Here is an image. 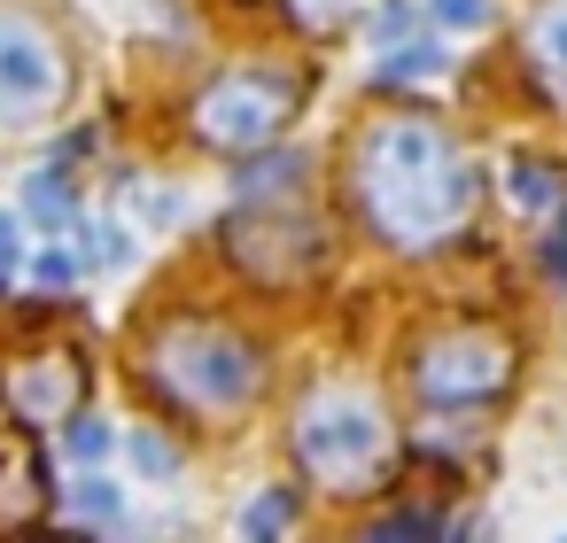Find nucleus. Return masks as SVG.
Returning a JSON list of instances; mask_svg holds the SVG:
<instances>
[{
    "label": "nucleus",
    "instance_id": "f3484780",
    "mask_svg": "<svg viewBox=\"0 0 567 543\" xmlns=\"http://www.w3.org/2000/svg\"><path fill=\"white\" fill-rule=\"evenodd\" d=\"M79 249H86V264H102V272L133 264V241H125L117 226H102V218H86V226H79Z\"/></svg>",
    "mask_w": 567,
    "mask_h": 543
},
{
    "label": "nucleus",
    "instance_id": "5701e85b",
    "mask_svg": "<svg viewBox=\"0 0 567 543\" xmlns=\"http://www.w3.org/2000/svg\"><path fill=\"white\" fill-rule=\"evenodd\" d=\"M32 280H40L48 295H71V280H79V257H71V249H48V257L32 264Z\"/></svg>",
    "mask_w": 567,
    "mask_h": 543
},
{
    "label": "nucleus",
    "instance_id": "20e7f679",
    "mask_svg": "<svg viewBox=\"0 0 567 543\" xmlns=\"http://www.w3.org/2000/svg\"><path fill=\"white\" fill-rule=\"evenodd\" d=\"M296 109H303V79L296 71H280V63H234V71H218L195 94L187 133L203 148H218V156H249V148L280 140Z\"/></svg>",
    "mask_w": 567,
    "mask_h": 543
},
{
    "label": "nucleus",
    "instance_id": "ddd939ff",
    "mask_svg": "<svg viewBox=\"0 0 567 543\" xmlns=\"http://www.w3.org/2000/svg\"><path fill=\"white\" fill-rule=\"evenodd\" d=\"M71 512H79L86 528H125V497H117V481H102V473H79V481H71Z\"/></svg>",
    "mask_w": 567,
    "mask_h": 543
},
{
    "label": "nucleus",
    "instance_id": "2eb2a0df",
    "mask_svg": "<svg viewBox=\"0 0 567 543\" xmlns=\"http://www.w3.org/2000/svg\"><path fill=\"white\" fill-rule=\"evenodd\" d=\"M435 71H451V55H443L435 40H420V48H389L373 79H381V86H412V79H435Z\"/></svg>",
    "mask_w": 567,
    "mask_h": 543
},
{
    "label": "nucleus",
    "instance_id": "39448f33",
    "mask_svg": "<svg viewBox=\"0 0 567 543\" xmlns=\"http://www.w3.org/2000/svg\"><path fill=\"white\" fill-rule=\"evenodd\" d=\"M520 373V349L505 326H482V319H458V326H435L420 334L412 349V396L427 411H482L489 396H505Z\"/></svg>",
    "mask_w": 567,
    "mask_h": 543
},
{
    "label": "nucleus",
    "instance_id": "0eeeda50",
    "mask_svg": "<svg viewBox=\"0 0 567 543\" xmlns=\"http://www.w3.org/2000/svg\"><path fill=\"white\" fill-rule=\"evenodd\" d=\"M0 411L17 427H55L86 411V357L63 342H32L17 357H0Z\"/></svg>",
    "mask_w": 567,
    "mask_h": 543
},
{
    "label": "nucleus",
    "instance_id": "bb28decb",
    "mask_svg": "<svg viewBox=\"0 0 567 543\" xmlns=\"http://www.w3.org/2000/svg\"><path fill=\"white\" fill-rule=\"evenodd\" d=\"M133 202H141V218H172V210H187V202H179V195H164V187H141Z\"/></svg>",
    "mask_w": 567,
    "mask_h": 543
},
{
    "label": "nucleus",
    "instance_id": "6ab92c4d",
    "mask_svg": "<svg viewBox=\"0 0 567 543\" xmlns=\"http://www.w3.org/2000/svg\"><path fill=\"white\" fill-rule=\"evenodd\" d=\"M288 520H296V497H288V489H265V497L241 512V535H280Z\"/></svg>",
    "mask_w": 567,
    "mask_h": 543
},
{
    "label": "nucleus",
    "instance_id": "a878e982",
    "mask_svg": "<svg viewBox=\"0 0 567 543\" xmlns=\"http://www.w3.org/2000/svg\"><path fill=\"white\" fill-rule=\"evenodd\" d=\"M544 272H551V288H567V210H559V226L544 233Z\"/></svg>",
    "mask_w": 567,
    "mask_h": 543
},
{
    "label": "nucleus",
    "instance_id": "393cba45",
    "mask_svg": "<svg viewBox=\"0 0 567 543\" xmlns=\"http://www.w3.org/2000/svg\"><path fill=\"white\" fill-rule=\"evenodd\" d=\"M17 272H24V233H17V218H0V288Z\"/></svg>",
    "mask_w": 567,
    "mask_h": 543
},
{
    "label": "nucleus",
    "instance_id": "412c9836",
    "mask_svg": "<svg viewBox=\"0 0 567 543\" xmlns=\"http://www.w3.org/2000/svg\"><path fill=\"white\" fill-rule=\"evenodd\" d=\"M427 17L451 24V32H482L489 24V0H427Z\"/></svg>",
    "mask_w": 567,
    "mask_h": 543
},
{
    "label": "nucleus",
    "instance_id": "9b49d317",
    "mask_svg": "<svg viewBox=\"0 0 567 543\" xmlns=\"http://www.w3.org/2000/svg\"><path fill=\"white\" fill-rule=\"evenodd\" d=\"M311 179V156H296V148H249V164H234V195L241 202H272V195H288V187H303Z\"/></svg>",
    "mask_w": 567,
    "mask_h": 543
},
{
    "label": "nucleus",
    "instance_id": "9d476101",
    "mask_svg": "<svg viewBox=\"0 0 567 543\" xmlns=\"http://www.w3.org/2000/svg\"><path fill=\"white\" fill-rule=\"evenodd\" d=\"M520 63H528V86L567 109V0H536V9H528V24H520Z\"/></svg>",
    "mask_w": 567,
    "mask_h": 543
},
{
    "label": "nucleus",
    "instance_id": "f8f14e48",
    "mask_svg": "<svg viewBox=\"0 0 567 543\" xmlns=\"http://www.w3.org/2000/svg\"><path fill=\"white\" fill-rule=\"evenodd\" d=\"M24 218H32L40 233H79V226H86L79 187H71V164H48V171L24 179Z\"/></svg>",
    "mask_w": 567,
    "mask_h": 543
},
{
    "label": "nucleus",
    "instance_id": "b1692460",
    "mask_svg": "<svg viewBox=\"0 0 567 543\" xmlns=\"http://www.w3.org/2000/svg\"><path fill=\"white\" fill-rule=\"evenodd\" d=\"M102 450H110V419H86L79 411L71 419V458H102Z\"/></svg>",
    "mask_w": 567,
    "mask_h": 543
},
{
    "label": "nucleus",
    "instance_id": "f03ea898",
    "mask_svg": "<svg viewBox=\"0 0 567 543\" xmlns=\"http://www.w3.org/2000/svg\"><path fill=\"white\" fill-rule=\"evenodd\" d=\"M141 365H148V380H156L164 404H187V411H203V419L249 411V404L265 396V380H272V373H265V349H257L249 334L218 326V319H164V326L148 334Z\"/></svg>",
    "mask_w": 567,
    "mask_h": 543
},
{
    "label": "nucleus",
    "instance_id": "a211bd4d",
    "mask_svg": "<svg viewBox=\"0 0 567 543\" xmlns=\"http://www.w3.org/2000/svg\"><path fill=\"white\" fill-rule=\"evenodd\" d=\"M513 202L520 210H551L559 202V171L551 164H513Z\"/></svg>",
    "mask_w": 567,
    "mask_h": 543
},
{
    "label": "nucleus",
    "instance_id": "7ed1b4c3",
    "mask_svg": "<svg viewBox=\"0 0 567 543\" xmlns=\"http://www.w3.org/2000/svg\"><path fill=\"white\" fill-rule=\"evenodd\" d=\"M288 450L296 466L334 489V497H358V489H381L396 473V427L389 411L373 404V388L358 380H327L296 404V427H288Z\"/></svg>",
    "mask_w": 567,
    "mask_h": 543
},
{
    "label": "nucleus",
    "instance_id": "dca6fc26",
    "mask_svg": "<svg viewBox=\"0 0 567 543\" xmlns=\"http://www.w3.org/2000/svg\"><path fill=\"white\" fill-rule=\"evenodd\" d=\"M280 9H288V24H296V32L327 40V32H342V24L365 9V0H280Z\"/></svg>",
    "mask_w": 567,
    "mask_h": 543
},
{
    "label": "nucleus",
    "instance_id": "4be33fe9",
    "mask_svg": "<svg viewBox=\"0 0 567 543\" xmlns=\"http://www.w3.org/2000/svg\"><path fill=\"white\" fill-rule=\"evenodd\" d=\"M133 466H141L148 481H172V473H179V458H172L164 435H133Z\"/></svg>",
    "mask_w": 567,
    "mask_h": 543
},
{
    "label": "nucleus",
    "instance_id": "f257e3e1",
    "mask_svg": "<svg viewBox=\"0 0 567 543\" xmlns=\"http://www.w3.org/2000/svg\"><path fill=\"white\" fill-rule=\"evenodd\" d=\"M482 202V171L458 156V140L435 117H373L350 140V210L373 226V241L427 257L466 233Z\"/></svg>",
    "mask_w": 567,
    "mask_h": 543
},
{
    "label": "nucleus",
    "instance_id": "1a4fd4ad",
    "mask_svg": "<svg viewBox=\"0 0 567 543\" xmlns=\"http://www.w3.org/2000/svg\"><path fill=\"white\" fill-rule=\"evenodd\" d=\"M55 512V489L40 473V450L24 435H0V528H40Z\"/></svg>",
    "mask_w": 567,
    "mask_h": 543
},
{
    "label": "nucleus",
    "instance_id": "423d86ee",
    "mask_svg": "<svg viewBox=\"0 0 567 543\" xmlns=\"http://www.w3.org/2000/svg\"><path fill=\"white\" fill-rule=\"evenodd\" d=\"M63 94H71V63H63L55 32L0 0V125H32Z\"/></svg>",
    "mask_w": 567,
    "mask_h": 543
},
{
    "label": "nucleus",
    "instance_id": "6e6552de",
    "mask_svg": "<svg viewBox=\"0 0 567 543\" xmlns=\"http://www.w3.org/2000/svg\"><path fill=\"white\" fill-rule=\"evenodd\" d=\"M226 257L257 280V288H296L303 272H319V257H327V233H319V218H296V210H241L234 226H226Z\"/></svg>",
    "mask_w": 567,
    "mask_h": 543
},
{
    "label": "nucleus",
    "instance_id": "aec40b11",
    "mask_svg": "<svg viewBox=\"0 0 567 543\" xmlns=\"http://www.w3.org/2000/svg\"><path fill=\"white\" fill-rule=\"evenodd\" d=\"M412 17H420L412 0H381V9H373V24H365V40H373V48H396V40L412 32Z\"/></svg>",
    "mask_w": 567,
    "mask_h": 543
},
{
    "label": "nucleus",
    "instance_id": "4468645a",
    "mask_svg": "<svg viewBox=\"0 0 567 543\" xmlns=\"http://www.w3.org/2000/svg\"><path fill=\"white\" fill-rule=\"evenodd\" d=\"M443 528H458L451 512H435V504H396V512H373L365 520V535H381V543H404V535H443Z\"/></svg>",
    "mask_w": 567,
    "mask_h": 543
}]
</instances>
